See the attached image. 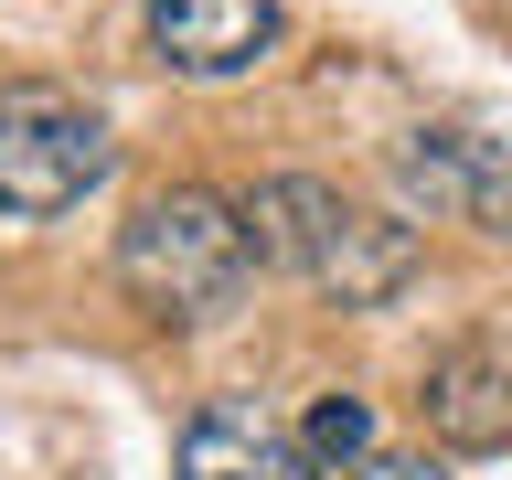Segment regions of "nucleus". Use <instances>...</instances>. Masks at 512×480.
Here are the masks:
<instances>
[{
    "mask_svg": "<svg viewBox=\"0 0 512 480\" xmlns=\"http://www.w3.org/2000/svg\"><path fill=\"white\" fill-rule=\"evenodd\" d=\"M118 171V139L75 96H0V224H54Z\"/></svg>",
    "mask_w": 512,
    "mask_h": 480,
    "instance_id": "7ed1b4c3",
    "label": "nucleus"
},
{
    "mask_svg": "<svg viewBox=\"0 0 512 480\" xmlns=\"http://www.w3.org/2000/svg\"><path fill=\"white\" fill-rule=\"evenodd\" d=\"M246 224H256V256H278L288 278H310L320 299H342V310H384V299L416 288V235L363 214L352 192L310 182V171H278V182L246 203Z\"/></svg>",
    "mask_w": 512,
    "mask_h": 480,
    "instance_id": "f03ea898",
    "label": "nucleus"
},
{
    "mask_svg": "<svg viewBox=\"0 0 512 480\" xmlns=\"http://www.w3.org/2000/svg\"><path fill=\"white\" fill-rule=\"evenodd\" d=\"M267 43H278V0H150V54L192 86L267 64Z\"/></svg>",
    "mask_w": 512,
    "mask_h": 480,
    "instance_id": "39448f33",
    "label": "nucleus"
},
{
    "mask_svg": "<svg viewBox=\"0 0 512 480\" xmlns=\"http://www.w3.org/2000/svg\"><path fill=\"white\" fill-rule=\"evenodd\" d=\"M246 278H256V224L246 203H224L203 182L150 192L118 235V288L150 320H224L246 299Z\"/></svg>",
    "mask_w": 512,
    "mask_h": 480,
    "instance_id": "f257e3e1",
    "label": "nucleus"
},
{
    "mask_svg": "<svg viewBox=\"0 0 512 480\" xmlns=\"http://www.w3.org/2000/svg\"><path fill=\"white\" fill-rule=\"evenodd\" d=\"M171 480H299V448L278 438V416L246 406V395H214V406L182 427V459Z\"/></svg>",
    "mask_w": 512,
    "mask_h": 480,
    "instance_id": "423d86ee",
    "label": "nucleus"
},
{
    "mask_svg": "<svg viewBox=\"0 0 512 480\" xmlns=\"http://www.w3.org/2000/svg\"><path fill=\"white\" fill-rule=\"evenodd\" d=\"M299 459H310V470H363V459H374V406H363V395H320Z\"/></svg>",
    "mask_w": 512,
    "mask_h": 480,
    "instance_id": "6e6552de",
    "label": "nucleus"
},
{
    "mask_svg": "<svg viewBox=\"0 0 512 480\" xmlns=\"http://www.w3.org/2000/svg\"><path fill=\"white\" fill-rule=\"evenodd\" d=\"M427 427H438V448H459V459L512 448V363L502 352H448L438 374H427Z\"/></svg>",
    "mask_w": 512,
    "mask_h": 480,
    "instance_id": "0eeeda50",
    "label": "nucleus"
},
{
    "mask_svg": "<svg viewBox=\"0 0 512 480\" xmlns=\"http://www.w3.org/2000/svg\"><path fill=\"white\" fill-rule=\"evenodd\" d=\"M395 192L427 224H470V235H512V150L480 128H416L395 150Z\"/></svg>",
    "mask_w": 512,
    "mask_h": 480,
    "instance_id": "20e7f679",
    "label": "nucleus"
},
{
    "mask_svg": "<svg viewBox=\"0 0 512 480\" xmlns=\"http://www.w3.org/2000/svg\"><path fill=\"white\" fill-rule=\"evenodd\" d=\"M352 480H448V470H438V459H416V448H374Z\"/></svg>",
    "mask_w": 512,
    "mask_h": 480,
    "instance_id": "1a4fd4ad",
    "label": "nucleus"
}]
</instances>
